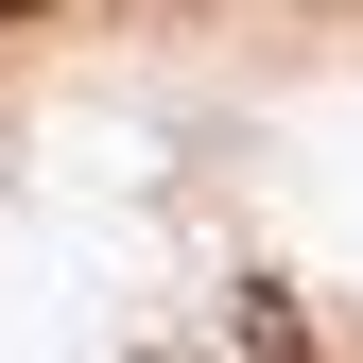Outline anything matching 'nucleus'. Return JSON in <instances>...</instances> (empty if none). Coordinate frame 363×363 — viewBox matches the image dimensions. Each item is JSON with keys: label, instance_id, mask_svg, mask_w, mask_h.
Here are the masks:
<instances>
[{"label": "nucleus", "instance_id": "nucleus-1", "mask_svg": "<svg viewBox=\"0 0 363 363\" xmlns=\"http://www.w3.org/2000/svg\"><path fill=\"white\" fill-rule=\"evenodd\" d=\"M242 363H311V329H294V311H277V294H259V311H242Z\"/></svg>", "mask_w": 363, "mask_h": 363}, {"label": "nucleus", "instance_id": "nucleus-2", "mask_svg": "<svg viewBox=\"0 0 363 363\" xmlns=\"http://www.w3.org/2000/svg\"><path fill=\"white\" fill-rule=\"evenodd\" d=\"M0 18H52V0H0Z\"/></svg>", "mask_w": 363, "mask_h": 363}]
</instances>
